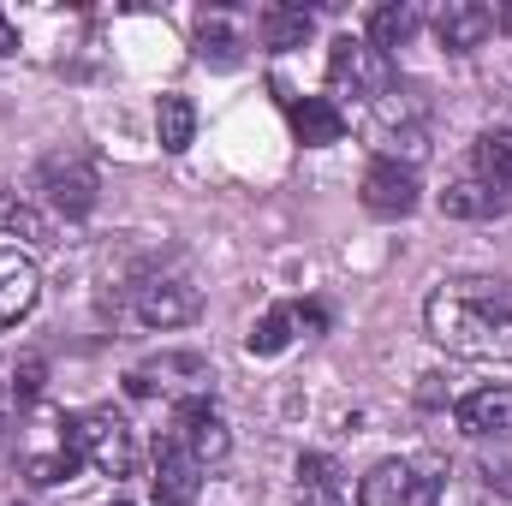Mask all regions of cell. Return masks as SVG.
<instances>
[{
	"instance_id": "16",
	"label": "cell",
	"mask_w": 512,
	"mask_h": 506,
	"mask_svg": "<svg viewBox=\"0 0 512 506\" xmlns=\"http://www.w3.org/2000/svg\"><path fill=\"white\" fill-rule=\"evenodd\" d=\"M417 6H405V0H387V6H376L370 12V48L376 54H393V48H405L411 36H417Z\"/></svg>"
},
{
	"instance_id": "3",
	"label": "cell",
	"mask_w": 512,
	"mask_h": 506,
	"mask_svg": "<svg viewBox=\"0 0 512 506\" xmlns=\"http://www.w3.org/2000/svg\"><path fill=\"white\" fill-rule=\"evenodd\" d=\"M328 90L376 108L387 90H393V66H387V54L370 48V36H340L328 48Z\"/></svg>"
},
{
	"instance_id": "9",
	"label": "cell",
	"mask_w": 512,
	"mask_h": 506,
	"mask_svg": "<svg viewBox=\"0 0 512 506\" xmlns=\"http://www.w3.org/2000/svg\"><path fill=\"white\" fill-rule=\"evenodd\" d=\"M489 30H495V12H489L483 0H447V6L435 12V36H441L447 54H471V48H483Z\"/></svg>"
},
{
	"instance_id": "25",
	"label": "cell",
	"mask_w": 512,
	"mask_h": 506,
	"mask_svg": "<svg viewBox=\"0 0 512 506\" xmlns=\"http://www.w3.org/2000/svg\"><path fill=\"white\" fill-rule=\"evenodd\" d=\"M483 471H489V483H495L501 495H512V453L507 447H495V453L483 459Z\"/></svg>"
},
{
	"instance_id": "23",
	"label": "cell",
	"mask_w": 512,
	"mask_h": 506,
	"mask_svg": "<svg viewBox=\"0 0 512 506\" xmlns=\"http://www.w3.org/2000/svg\"><path fill=\"white\" fill-rule=\"evenodd\" d=\"M42 381H48L42 358H18V364H12V393H18V405H30V399L42 393Z\"/></svg>"
},
{
	"instance_id": "6",
	"label": "cell",
	"mask_w": 512,
	"mask_h": 506,
	"mask_svg": "<svg viewBox=\"0 0 512 506\" xmlns=\"http://www.w3.org/2000/svg\"><path fill=\"white\" fill-rule=\"evenodd\" d=\"M197 310H203V298H197V286L191 280H173V274H155V280H143L137 286V316L149 322V328H185V322H197Z\"/></svg>"
},
{
	"instance_id": "17",
	"label": "cell",
	"mask_w": 512,
	"mask_h": 506,
	"mask_svg": "<svg viewBox=\"0 0 512 506\" xmlns=\"http://www.w3.org/2000/svg\"><path fill=\"white\" fill-rule=\"evenodd\" d=\"M256 30H262V42H268V48H304V36H310V12H304V6H286V0H274V6H262Z\"/></svg>"
},
{
	"instance_id": "12",
	"label": "cell",
	"mask_w": 512,
	"mask_h": 506,
	"mask_svg": "<svg viewBox=\"0 0 512 506\" xmlns=\"http://www.w3.org/2000/svg\"><path fill=\"white\" fill-rule=\"evenodd\" d=\"M36 292H42L36 262H30V256H18V251H0V328L24 322V316H30V304H36Z\"/></svg>"
},
{
	"instance_id": "8",
	"label": "cell",
	"mask_w": 512,
	"mask_h": 506,
	"mask_svg": "<svg viewBox=\"0 0 512 506\" xmlns=\"http://www.w3.org/2000/svg\"><path fill=\"white\" fill-rule=\"evenodd\" d=\"M203 495V465L191 459L185 441H161L155 447V506H191Z\"/></svg>"
},
{
	"instance_id": "28",
	"label": "cell",
	"mask_w": 512,
	"mask_h": 506,
	"mask_svg": "<svg viewBox=\"0 0 512 506\" xmlns=\"http://www.w3.org/2000/svg\"><path fill=\"white\" fill-rule=\"evenodd\" d=\"M0 441H6V423H0Z\"/></svg>"
},
{
	"instance_id": "15",
	"label": "cell",
	"mask_w": 512,
	"mask_h": 506,
	"mask_svg": "<svg viewBox=\"0 0 512 506\" xmlns=\"http://www.w3.org/2000/svg\"><path fill=\"white\" fill-rule=\"evenodd\" d=\"M411 495H417V471L405 459H382L358 483V506H411Z\"/></svg>"
},
{
	"instance_id": "26",
	"label": "cell",
	"mask_w": 512,
	"mask_h": 506,
	"mask_svg": "<svg viewBox=\"0 0 512 506\" xmlns=\"http://www.w3.org/2000/svg\"><path fill=\"white\" fill-rule=\"evenodd\" d=\"M12 48H18V30H12V24H6V12H0V54H12Z\"/></svg>"
},
{
	"instance_id": "10",
	"label": "cell",
	"mask_w": 512,
	"mask_h": 506,
	"mask_svg": "<svg viewBox=\"0 0 512 506\" xmlns=\"http://www.w3.org/2000/svg\"><path fill=\"white\" fill-rule=\"evenodd\" d=\"M512 209V191H495L489 179H453L447 191H441V215H453V221H501Z\"/></svg>"
},
{
	"instance_id": "13",
	"label": "cell",
	"mask_w": 512,
	"mask_h": 506,
	"mask_svg": "<svg viewBox=\"0 0 512 506\" xmlns=\"http://www.w3.org/2000/svg\"><path fill=\"white\" fill-rule=\"evenodd\" d=\"M459 429L477 435V441L512 429V387H477V393H465L459 399Z\"/></svg>"
},
{
	"instance_id": "27",
	"label": "cell",
	"mask_w": 512,
	"mask_h": 506,
	"mask_svg": "<svg viewBox=\"0 0 512 506\" xmlns=\"http://www.w3.org/2000/svg\"><path fill=\"white\" fill-rule=\"evenodd\" d=\"M495 30H507V36H512V0H501V12H495Z\"/></svg>"
},
{
	"instance_id": "1",
	"label": "cell",
	"mask_w": 512,
	"mask_h": 506,
	"mask_svg": "<svg viewBox=\"0 0 512 506\" xmlns=\"http://www.w3.org/2000/svg\"><path fill=\"white\" fill-rule=\"evenodd\" d=\"M423 328L435 346H447L453 358H477V364H512V292L501 280H459L441 286L423 304Z\"/></svg>"
},
{
	"instance_id": "24",
	"label": "cell",
	"mask_w": 512,
	"mask_h": 506,
	"mask_svg": "<svg viewBox=\"0 0 512 506\" xmlns=\"http://www.w3.org/2000/svg\"><path fill=\"white\" fill-rule=\"evenodd\" d=\"M411 506H471V501H465V495H459V483H447V477H435V483H423V477H417Z\"/></svg>"
},
{
	"instance_id": "11",
	"label": "cell",
	"mask_w": 512,
	"mask_h": 506,
	"mask_svg": "<svg viewBox=\"0 0 512 506\" xmlns=\"http://www.w3.org/2000/svg\"><path fill=\"white\" fill-rule=\"evenodd\" d=\"M286 120H292V137L304 149H322V143H340L346 137V114L328 96H286Z\"/></svg>"
},
{
	"instance_id": "2",
	"label": "cell",
	"mask_w": 512,
	"mask_h": 506,
	"mask_svg": "<svg viewBox=\"0 0 512 506\" xmlns=\"http://www.w3.org/2000/svg\"><path fill=\"white\" fill-rule=\"evenodd\" d=\"M78 465H96L102 477H131L137 471V441H131V423L120 411L96 405V411H78L66 417V441H60Z\"/></svg>"
},
{
	"instance_id": "7",
	"label": "cell",
	"mask_w": 512,
	"mask_h": 506,
	"mask_svg": "<svg viewBox=\"0 0 512 506\" xmlns=\"http://www.w3.org/2000/svg\"><path fill=\"white\" fill-rule=\"evenodd\" d=\"M173 441H185L203 471L221 465L227 447H233V441H227V423L209 411V399H179V405H173Z\"/></svg>"
},
{
	"instance_id": "22",
	"label": "cell",
	"mask_w": 512,
	"mask_h": 506,
	"mask_svg": "<svg viewBox=\"0 0 512 506\" xmlns=\"http://www.w3.org/2000/svg\"><path fill=\"white\" fill-rule=\"evenodd\" d=\"M197 54L215 60V66H239V36H233L227 24H203V30H197Z\"/></svg>"
},
{
	"instance_id": "4",
	"label": "cell",
	"mask_w": 512,
	"mask_h": 506,
	"mask_svg": "<svg viewBox=\"0 0 512 506\" xmlns=\"http://www.w3.org/2000/svg\"><path fill=\"white\" fill-rule=\"evenodd\" d=\"M417 197H423V185H417V167H411V161L376 155V161L364 167V209H370V215L405 221V215L417 209Z\"/></svg>"
},
{
	"instance_id": "20",
	"label": "cell",
	"mask_w": 512,
	"mask_h": 506,
	"mask_svg": "<svg viewBox=\"0 0 512 506\" xmlns=\"http://www.w3.org/2000/svg\"><path fill=\"white\" fill-rule=\"evenodd\" d=\"M0 233H6V239H30V245H48V221H42L6 179H0Z\"/></svg>"
},
{
	"instance_id": "18",
	"label": "cell",
	"mask_w": 512,
	"mask_h": 506,
	"mask_svg": "<svg viewBox=\"0 0 512 506\" xmlns=\"http://www.w3.org/2000/svg\"><path fill=\"white\" fill-rule=\"evenodd\" d=\"M471 167H477V179H489L495 191H512V131H483L477 149H471Z\"/></svg>"
},
{
	"instance_id": "14",
	"label": "cell",
	"mask_w": 512,
	"mask_h": 506,
	"mask_svg": "<svg viewBox=\"0 0 512 506\" xmlns=\"http://www.w3.org/2000/svg\"><path fill=\"white\" fill-rule=\"evenodd\" d=\"M298 506H352V489H346V477L328 453L298 459Z\"/></svg>"
},
{
	"instance_id": "29",
	"label": "cell",
	"mask_w": 512,
	"mask_h": 506,
	"mask_svg": "<svg viewBox=\"0 0 512 506\" xmlns=\"http://www.w3.org/2000/svg\"><path fill=\"white\" fill-rule=\"evenodd\" d=\"M114 506H131V501H114Z\"/></svg>"
},
{
	"instance_id": "5",
	"label": "cell",
	"mask_w": 512,
	"mask_h": 506,
	"mask_svg": "<svg viewBox=\"0 0 512 506\" xmlns=\"http://www.w3.org/2000/svg\"><path fill=\"white\" fill-rule=\"evenodd\" d=\"M36 179H42V197L60 209V215H90L96 209V173H90V161H78V155H48L42 167H36Z\"/></svg>"
},
{
	"instance_id": "19",
	"label": "cell",
	"mask_w": 512,
	"mask_h": 506,
	"mask_svg": "<svg viewBox=\"0 0 512 506\" xmlns=\"http://www.w3.org/2000/svg\"><path fill=\"white\" fill-rule=\"evenodd\" d=\"M155 137H161V149H191V137H197V108L185 102V96H161L155 102Z\"/></svg>"
},
{
	"instance_id": "30",
	"label": "cell",
	"mask_w": 512,
	"mask_h": 506,
	"mask_svg": "<svg viewBox=\"0 0 512 506\" xmlns=\"http://www.w3.org/2000/svg\"><path fill=\"white\" fill-rule=\"evenodd\" d=\"M0 376H6V370H0Z\"/></svg>"
},
{
	"instance_id": "21",
	"label": "cell",
	"mask_w": 512,
	"mask_h": 506,
	"mask_svg": "<svg viewBox=\"0 0 512 506\" xmlns=\"http://www.w3.org/2000/svg\"><path fill=\"white\" fill-rule=\"evenodd\" d=\"M292 328H298L292 304H274V310L251 328V340H245V346H251V358H280V352L292 346Z\"/></svg>"
}]
</instances>
